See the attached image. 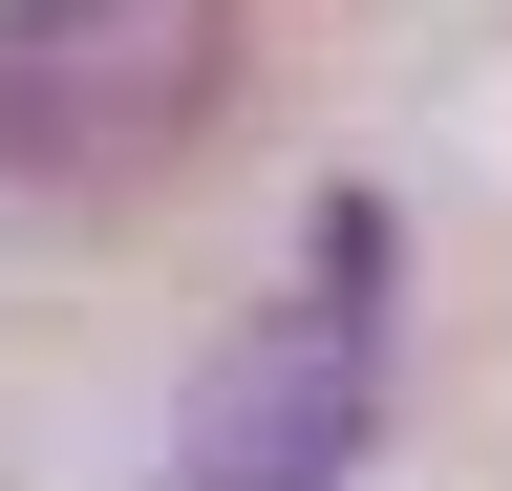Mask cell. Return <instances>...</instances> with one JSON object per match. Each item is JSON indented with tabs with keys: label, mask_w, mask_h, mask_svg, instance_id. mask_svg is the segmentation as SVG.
I'll list each match as a JSON object with an SVG mask.
<instances>
[{
	"label": "cell",
	"mask_w": 512,
	"mask_h": 491,
	"mask_svg": "<svg viewBox=\"0 0 512 491\" xmlns=\"http://www.w3.org/2000/svg\"><path fill=\"white\" fill-rule=\"evenodd\" d=\"M384 385H406V214L320 193L299 278L192 363V491H342L384 449Z\"/></svg>",
	"instance_id": "6da1fadb"
},
{
	"label": "cell",
	"mask_w": 512,
	"mask_h": 491,
	"mask_svg": "<svg viewBox=\"0 0 512 491\" xmlns=\"http://www.w3.org/2000/svg\"><path fill=\"white\" fill-rule=\"evenodd\" d=\"M235 107V0H0V193H150Z\"/></svg>",
	"instance_id": "7a4b0ae2"
}]
</instances>
